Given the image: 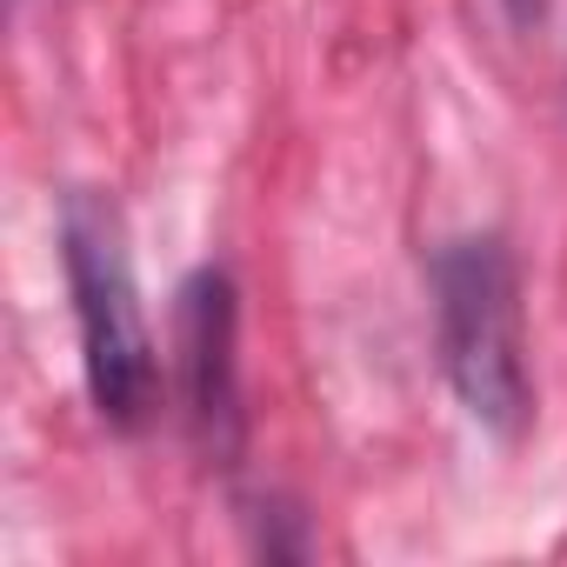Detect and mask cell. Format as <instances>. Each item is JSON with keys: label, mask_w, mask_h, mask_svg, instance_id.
<instances>
[{"label": "cell", "mask_w": 567, "mask_h": 567, "mask_svg": "<svg viewBox=\"0 0 567 567\" xmlns=\"http://www.w3.org/2000/svg\"><path fill=\"white\" fill-rule=\"evenodd\" d=\"M427 288H434V348L454 401L467 408L474 427L514 441L534 414L514 247L494 227L454 234L427 260Z\"/></svg>", "instance_id": "cell-1"}, {"label": "cell", "mask_w": 567, "mask_h": 567, "mask_svg": "<svg viewBox=\"0 0 567 567\" xmlns=\"http://www.w3.org/2000/svg\"><path fill=\"white\" fill-rule=\"evenodd\" d=\"M61 267L81 328V374L87 401L114 434H141L161 414V354L141 308V280L127 260L121 207L94 187H74L61 200Z\"/></svg>", "instance_id": "cell-2"}, {"label": "cell", "mask_w": 567, "mask_h": 567, "mask_svg": "<svg viewBox=\"0 0 567 567\" xmlns=\"http://www.w3.org/2000/svg\"><path fill=\"white\" fill-rule=\"evenodd\" d=\"M174 348H181V421L200 454H240V295L227 267H194L174 295Z\"/></svg>", "instance_id": "cell-3"}, {"label": "cell", "mask_w": 567, "mask_h": 567, "mask_svg": "<svg viewBox=\"0 0 567 567\" xmlns=\"http://www.w3.org/2000/svg\"><path fill=\"white\" fill-rule=\"evenodd\" d=\"M501 8H507L514 28H540L547 21V0H501Z\"/></svg>", "instance_id": "cell-4"}]
</instances>
